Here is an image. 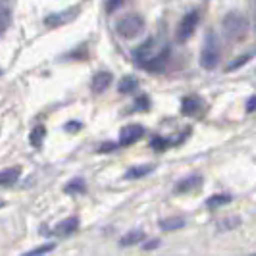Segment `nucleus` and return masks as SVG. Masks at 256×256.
Here are the masks:
<instances>
[{
	"mask_svg": "<svg viewBox=\"0 0 256 256\" xmlns=\"http://www.w3.org/2000/svg\"><path fill=\"white\" fill-rule=\"evenodd\" d=\"M2 206H4V202H0V208H2Z\"/></svg>",
	"mask_w": 256,
	"mask_h": 256,
	"instance_id": "29",
	"label": "nucleus"
},
{
	"mask_svg": "<svg viewBox=\"0 0 256 256\" xmlns=\"http://www.w3.org/2000/svg\"><path fill=\"white\" fill-rule=\"evenodd\" d=\"M250 58H252V54H244V56H241V60H235V62H231V64L228 66V70H230V72H233V70H237V68H241V66L246 64Z\"/></svg>",
	"mask_w": 256,
	"mask_h": 256,
	"instance_id": "23",
	"label": "nucleus"
},
{
	"mask_svg": "<svg viewBox=\"0 0 256 256\" xmlns=\"http://www.w3.org/2000/svg\"><path fill=\"white\" fill-rule=\"evenodd\" d=\"M64 191L68 192V194H81V192L87 191V185H85V181L83 180H74L66 185Z\"/></svg>",
	"mask_w": 256,
	"mask_h": 256,
	"instance_id": "17",
	"label": "nucleus"
},
{
	"mask_svg": "<svg viewBox=\"0 0 256 256\" xmlns=\"http://www.w3.org/2000/svg\"><path fill=\"white\" fill-rule=\"evenodd\" d=\"M142 135H144V128L139 126V124H131V126L122 129V133H120V146H131L137 141H141Z\"/></svg>",
	"mask_w": 256,
	"mask_h": 256,
	"instance_id": "6",
	"label": "nucleus"
},
{
	"mask_svg": "<svg viewBox=\"0 0 256 256\" xmlns=\"http://www.w3.org/2000/svg\"><path fill=\"white\" fill-rule=\"evenodd\" d=\"M54 248H56V244L54 243H46V244H42V246H37V248L29 250L27 254H44V252H50V250H54Z\"/></svg>",
	"mask_w": 256,
	"mask_h": 256,
	"instance_id": "22",
	"label": "nucleus"
},
{
	"mask_svg": "<svg viewBox=\"0 0 256 256\" xmlns=\"http://www.w3.org/2000/svg\"><path fill=\"white\" fill-rule=\"evenodd\" d=\"M144 29V20L137 14H129L124 16L122 20H118L116 24V33L124 38H135L139 37Z\"/></svg>",
	"mask_w": 256,
	"mask_h": 256,
	"instance_id": "3",
	"label": "nucleus"
},
{
	"mask_svg": "<svg viewBox=\"0 0 256 256\" xmlns=\"http://www.w3.org/2000/svg\"><path fill=\"white\" fill-rule=\"evenodd\" d=\"M83 128L79 122H72V124H68L66 126V131H70V133H74V131H79V129Z\"/></svg>",
	"mask_w": 256,
	"mask_h": 256,
	"instance_id": "26",
	"label": "nucleus"
},
{
	"mask_svg": "<svg viewBox=\"0 0 256 256\" xmlns=\"http://www.w3.org/2000/svg\"><path fill=\"white\" fill-rule=\"evenodd\" d=\"M224 33L233 42L244 40V37L248 35V20L244 18L243 14L230 12L224 18Z\"/></svg>",
	"mask_w": 256,
	"mask_h": 256,
	"instance_id": "1",
	"label": "nucleus"
},
{
	"mask_svg": "<svg viewBox=\"0 0 256 256\" xmlns=\"http://www.w3.org/2000/svg\"><path fill=\"white\" fill-rule=\"evenodd\" d=\"M200 178L198 176H194V178H189V180L181 181L180 185L176 187V191L178 192H187V191H192V189H196V187H200Z\"/></svg>",
	"mask_w": 256,
	"mask_h": 256,
	"instance_id": "16",
	"label": "nucleus"
},
{
	"mask_svg": "<svg viewBox=\"0 0 256 256\" xmlns=\"http://www.w3.org/2000/svg\"><path fill=\"white\" fill-rule=\"evenodd\" d=\"M79 228V218L76 216H72V218L64 220V222H60L56 228H54V235H58V237H70V235H74Z\"/></svg>",
	"mask_w": 256,
	"mask_h": 256,
	"instance_id": "7",
	"label": "nucleus"
},
{
	"mask_svg": "<svg viewBox=\"0 0 256 256\" xmlns=\"http://www.w3.org/2000/svg\"><path fill=\"white\" fill-rule=\"evenodd\" d=\"M112 74L110 72H98L96 76L92 77V92H96V94H100V92H104V90L108 89L110 85H112Z\"/></svg>",
	"mask_w": 256,
	"mask_h": 256,
	"instance_id": "8",
	"label": "nucleus"
},
{
	"mask_svg": "<svg viewBox=\"0 0 256 256\" xmlns=\"http://www.w3.org/2000/svg\"><path fill=\"white\" fill-rule=\"evenodd\" d=\"M228 202H231L230 194H214V196L206 202V206H208V208H218V206H224V204H228Z\"/></svg>",
	"mask_w": 256,
	"mask_h": 256,
	"instance_id": "18",
	"label": "nucleus"
},
{
	"mask_svg": "<svg viewBox=\"0 0 256 256\" xmlns=\"http://www.w3.org/2000/svg\"><path fill=\"white\" fill-rule=\"evenodd\" d=\"M139 87V81H137V77L133 76H128L124 77L122 81H120V85H118V90L122 92V94H131L133 90Z\"/></svg>",
	"mask_w": 256,
	"mask_h": 256,
	"instance_id": "12",
	"label": "nucleus"
},
{
	"mask_svg": "<svg viewBox=\"0 0 256 256\" xmlns=\"http://www.w3.org/2000/svg\"><path fill=\"white\" fill-rule=\"evenodd\" d=\"M81 12L79 6H72L68 10H62V12H54L48 14L44 18V26L50 27V29H58V27H64L66 24H72L74 20H77V16Z\"/></svg>",
	"mask_w": 256,
	"mask_h": 256,
	"instance_id": "4",
	"label": "nucleus"
},
{
	"mask_svg": "<svg viewBox=\"0 0 256 256\" xmlns=\"http://www.w3.org/2000/svg\"><path fill=\"white\" fill-rule=\"evenodd\" d=\"M8 24H10V12L4 10V8H0V35L6 31Z\"/></svg>",
	"mask_w": 256,
	"mask_h": 256,
	"instance_id": "21",
	"label": "nucleus"
},
{
	"mask_svg": "<svg viewBox=\"0 0 256 256\" xmlns=\"http://www.w3.org/2000/svg\"><path fill=\"white\" fill-rule=\"evenodd\" d=\"M185 228V220L181 216H172V218H166L160 222V230L162 231H176Z\"/></svg>",
	"mask_w": 256,
	"mask_h": 256,
	"instance_id": "11",
	"label": "nucleus"
},
{
	"mask_svg": "<svg viewBox=\"0 0 256 256\" xmlns=\"http://www.w3.org/2000/svg\"><path fill=\"white\" fill-rule=\"evenodd\" d=\"M20 176H22V168L20 166L6 168V170H2V172H0V185H4V187L14 185L16 181L20 180Z\"/></svg>",
	"mask_w": 256,
	"mask_h": 256,
	"instance_id": "9",
	"label": "nucleus"
},
{
	"mask_svg": "<svg viewBox=\"0 0 256 256\" xmlns=\"http://www.w3.org/2000/svg\"><path fill=\"white\" fill-rule=\"evenodd\" d=\"M200 98H196V96H187V98H183V104H181V112L183 116H194L198 110H200Z\"/></svg>",
	"mask_w": 256,
	"mask_h": 256,
	"instance_id": "10",
	"label": "nucleus"
},
{
	"mask_svg": "<svg viewBox=\"0 0 256 256\" xmlns=\"http://www.w3.org/2000/svg\"><path fill=\"white\" fill-rule=\"evenodd\" d=\"M254 110H256V94L248 100V104H246V112H248V114H250V112H254Z\"/></svg>",
	"mask_w": 256,
	"mask_h": 256,
	"instance_id": "27",
	"label": "nucleus"
},
{
	"mask_svg": "<svg viewBox=\"0 0 256 256\" xmlns=\"http://www.w3.org/2000/svg\"><path fill=\"white\" fill-rule=\"evenodd\" d=\"M118 146L120 144H116V142H104L102 146H100V152H114Z\"/></svg>",
	"mask_w": 256,
	"mask_h": 256,
	"instance_id": "25",
	"label": "nucleus"
},
{
	"mask_svg": "<svg viewBox=\"0 0 256 256\" xmlns=\"http://www.w3.org/2000/svg\"><path fill=\"white\" fill-rule=\"evenodd\" d=\"M158 244H160V241H158V239H152L148 244H144V248H146V250H150V248H156Z\"/></svg>",
	"mask_w": 256,
	"mask_h": 256,
	"instance_id": "28",
	"label": "nucleus"
},
{
	"mask_svg": "<svg viewBox=\"0 0 256 256\" xmlns=\"http://www.w3.org/2000/svg\"><path fill=\"white\" fill-rule=\"evenodd\" d=\"M126 0H108V4H106V8H108V12L112 14L114 10H118L122 4H124Z\"/></svg>",
	"mask_w": 256,
	"mask_h": 256,
	"instance_id": "24",
	"label": "nucleus"
},
{
	"mask_svg": "<svg viewBox=\"0 0 256 256\" xmlns=\"http://www.w3.org/2000/svg\"><path fill=\"white\" fill-rule=\"evenodd\" d=\"M44 135H46V128H44V126H37V128L31 131L29 141H31V144H33L35 148H40V146H42V141H44Z\"/></svg>",
	"mask_w": 256,
	"mask_h": 256,
	"instance_id": "15",
	"label": "nucleus"
},
{
	"mask_svg": "<svg viewBox=\"0 0 256 256\" xmlns=\"http://www.w3.org/2000/svg\"><path fill=\"white\" fill-rule=\"evenodd\" d=\"M142 239H144V233H142L141 230H133V231H129L128 235L122 237L120 244H122V246H133V244H137V243H142Z\"/></svg>",
	"mask_w": 256,
	"mask_h": 256,
	"instance_id": "13",
	"label": "nucleus"
},
{
	"mask_svg": "<svg viewBox=\"0 0 256 256\" xmlns=\"http://www.w3.org/2000/svg\"><path fill=\"white\" fill-rule=\"evenodd\" d=\"M0 74H2V72H0Z\"/></svg>",
	"mask_w": 256,
	"mask_h": 256,
	"instance_id": "30",
	"label": "nucleus"
},
{
	"mask_svg": "<svg viewBox=\"0 0 256 256\" xmlns=\"http://www.w3.org/2000/svg\"><path fill=\"white\" fill-rule=\"evenodd\" d=\"M220 58H222V42L220 37L210 31L204 38V46H202V54H200V66L204 70H214L220 64Z\"/></svg>",
	"mask_w": 256,
	"mask_h": 256,
	"instance_id": "2",
	"label": "nucleus"
},
{
	"mask_svg": "<svg viewBox=\"0 0 256 256\" xmlns=\"http://www.w3.org/2000/svg\"><path fill=\"white\" fill-rule=\"evenodd\" d=\"M198 20H200V16H198L196 10L189 12L183 20H181L180 27H178V40H180V42L189 40V37L194 33V29H196V26H198Z\"/></svg>",
	"mask_w": 256,
	"mask_h": 256,
	"instance_id": "5",
	"label": "nucleus"
},
{
	"mask_svg": "<svg viewBox=\"0 0 256 256\" xmlns=\"http://www.w3.org/2000/svg\"><path fill=\"white\" fill-rule=\"evenodd\" d=\"M154 172V166L152 164H146V166H135L128 170V174H126V178L128 180H139V178H144V176H148V174H152Z\"/></svg>",
	"mask_w": 256,
	"mask_h": 256,
	"instance_id": "14",
	"label": "nucleus"
},
{
	"mask_svg": "<svg viewBox=\"0 0 256 256\" xmlns=\"http://www.w3.org/2000/svg\"><path fill=\"white\" fill-rule=\"evenodd\" d=\"M148 108H150V98H148L146 94L139 96V98L135 100V106H133V110H135V112H146Z\"/></svg>",
	"mask_w": 256,
	"mask_h": 256,
	"instance_id": "19",
	"label": "nucleus"
},
{
	"mask_svg": "<svg viewBox=\"0 0 256 256\" xmlns=\"http://www.w3.org/2000/svg\"><path fill=\"white\" fill-rule=\"evenodd\" d=\"M172 144V141H168V139H162V137H154L152 141H150V146H152L156 152H164L168 146Z\"/></svg>",
	"mask_w": 256,
	"mask_h": 256,
	"instance_id": "20",
	"label": "nucleus"
}]
</instances>
